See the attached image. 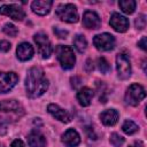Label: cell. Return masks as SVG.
Masks as SVG:
<instances>
[{
	"label": "cell",
	"mask_w": 147,
	"mask_h": 147,
	"mask_svg": "<svg viewBox=\"0 0 147 147\" xmlns=\"http://www.w3.org/2000/svg\"><path fill=\"white\" fill-rule=\"evenodd\" d=\"M48 88V79L45 72L39 67H32L28 70L25 77V90L29 98H38L42 95Z\"/></svg>",
	"instance_id": "cell-1"
},
{
	"label": "cell",
	"mask_w": 147,
	"mask_h": 147,
	"mask_svg": "<svg viewBox=\"0 0 147 147\" xmlns=\"http://www.w3.org/2000/svg\"><path fill=\"white\" fill-rule=\"evenodd\" d=\"M24 109L16 100H5L0 102V124L6 122H15L23 116Z\"/></svg>",
	"instance_id": "cell-2"
},
{
	"label": "cell",
	"mask_w": 147,
	"mask_h": 147,
	"mask_svg": "<svg viewBox=\"0 0 147 147\" xmlns=\"http://www.w3.org/2000/svg\"><path fill=\"white\" fill-rule=\"evenodd\" d=\"M56 56L57 60L61 64V67L64 70L72 69L75 63H76V56L74 53V49L70 46H64V45H59L56 47Z\"/></svg>",
	"instance_id": "cell-3"
},
{
	"label": "cell",
	"mask_w": 147,
	"mask_h": 147,
	"mask_svg": "<svg viewBox=\"0 0 147 147\" xmlns=\"http://www.w3.org/2000/svg\"><path fill=\"white\" fill-rule=\"evenodd\" d=\"M55 14L61 21H64L67 23H76L78 21L77 7L72 3H64L57 6Z\"/></svg>",
	"instance_id": "cell-4"
},
{
	"label": "cell",
	"mask_w": 147,
	"mask_h": 147,
	"mask_svg": "<svg viewBox=\"0 0 147 147\" xmlns=\"http://www.w3.org/2000/svg\"><path fill=\"white\" fill-rule=\"evenodd\" d=\"M146 96V91L140 84H132L129 86L125 93V101L131 106H138V103Z\"/></svg>",
	"instance_id": "cell-5"
},
{
	"label": "cell",
	"mask_w": 147,
	"mask_h": 147,
	"mask_svg": "<svg viewBox=\"0 0 147 147\" xmlns=\"http://www.w3.org/2000/svg\"><path fill=\"white\" fill-rule=\"evenodd\" d=\"M33 40L38 47V53L42 59H48L53 52L51 41L48 39V37L44 33V32H38L34 34Z\"/></svg>",
	"instance_id": "cell-6"
},
{
	"label": "cell",
	"mask_w": 147,
	"mask_h": 147,
	"mask_svg": "<svg viewBox=\"0 0 147 147\" xmlns=\"http://www.w3.org/2000/svg\"><path fill=\"white\" fill-rule=\"evenodd\" d=\"M93 44L95 46V48L98 51L101 52H107L114 48L115 46V38L113 34L110 33H101V34H96L93 38Z\"/></svg>",
	"instance_id": "cell-7"
},
{
	"label": "cell",
	"mask_w": 147,
	"mask_h": 147,
	"mask_svg": "<svg viewBox=\"0 0 147 147\" xmlns=\"http://www.w3.org/2000/svg\"><path fill=\"white\" fill-rule=\"evenodd\" d=\"M116 69L117 76L121 79H127L131 76V62L125 54L121 53L116 56Z\"/></svg>",
	"instance_id": "cell-8"
},
{
	"label": "cell",
	"mask_w": 147,
	"mask_h": 147,
	"mask_svg": "<svg viewBox=\"0 0 147 147\" xmlns=\"http://www.w3.org/2000/svg\"><path fill=\"white\" fill-rule=\"evenodd\" d=\"M0 14L9 16L10 18H13L15 21H22L25 17V11L23 10V8L18 5H15V3L1 6L0 7Z\"/></svg>",
	"instance_id": "cell-9"
},
{
	"label": "cell",
	"mask_w": 147,
	"mask_h": 147,
	"mask_svg": "<svg viewBox=\"0 0 147 147\" xmlns=\"http://www.w3.org/2000/svg\"><path fill=\"white\" fill-rule=\"evenodd\" d=\"M18 82V76L10 71V72H0V93L9 92Z\"/></svg>",
	"instance_id": "cell-10"
},
{
	"label": "cell",
	"mask_w": 147,
	"mask_h": 147,
	"mask_svg": "<svg viewBox=\"0 0 147 147\" xmlns=\"http://www.w3.org/2000/svg\"><path fill=\"white\" fill-rule=\"evenodd\" d=\"M109 24L117 32H125L129 29V20L118 13L111 14L110 20H109Z\"/></svg>",
	"instance_id": "cell-11"
},
{
	"label": "cell",
	"mask_w": 147,
	"mask_h": 147,
	"mask_svg": "<svg viewBox=\"0 0 147 147\" xmlns=\"http://www.w3.org/2000/svg\"><path fill=\"white\" fill-rule=\"evenodd\" d=\"M83 25L87 29H99L101 25V18L95 11L86 10L83 15Z\"/></svg>",
	"instance_id": "cell-12"
},
{
	"label": "cell",
	"mask_w": 147,
	"mask_h": 147,
	"mask_svg": "<svg viewBox=\"0 0 147 147\" xmlns=\"http://www.w3.org/2000/svg\"><path fill=\"white\" fill-rule=\"evenodd\" d=\"M47 111H48L53 117H55L56 119H59V121H61V122H63V123H69L70 119H71L69 113H68L67 110L62 109L60 106H57V105H55V103H49V105L47 106Z\"/></svg>",
	"instance_id": "cell-13"
},
{
	"label": "cell",
	"mask_w": 147,
	"mask_h": 147,
	"mask_svg": "<svg viewBox=\"0 0 147 147\" xmlns=\"http://www.w3.org/2000/svg\"><path fill=\"white\" fill-rule=\"evenodd\" d=\"M62 142L65 147H76L80 142V136L75 129H68L62 134Z\"/></svg>",
	"instance_id": "cell-14"
},
{
	"label": "cell",
	"mask_w": 147,
	"mask_h": 147,
	"mask_svg": "<svg viewBox=\"0 0 147 147\" xmlns=\"http://www.w3.org/2000/svg\"><path fill=\"white\" fill-rule=\"evenodd\" d=\"M53 2L51 0H36L31 3V9L34 14L44 16L49 13Z\"/></svg>",
	"instance_id": "cell-15"
},
{
	"label": "cell",
	"mask_w": 147,
	"mask_h": 147,
	"mask_svg": "<svg viewBox=\"0 0 147 147\" xmlns=\"http://www.w3.org/2000/svg\"><path fill=\"white\" fill-rule=\"evenodd\" d=\"M33 54H34L33 47L29 42H21L17 46L16 55H17V59L18 60H21V61H28V60H30L33 56Z\"/></svg>",
	"instance_id": "cell-16"
},
{
	"label": "cell",
	"mask_w": 147,
	"mask_h": 147,
	"mask_svg": "<svg viewBox=\"0 0 147 147\" xmlns=\"http://www.w3.org/2000/svg\"><path fill=\"white\" fill-rule=\"evenodd\" d=\"M119 114L115 109H106L100 114V119L106 126H113L117 123Z\"/></svg>",
	"instance_id": "cell-17"
},
{
	"label": "cell",
	"mask_w": 147,
	"mask_h": 147,
	"mask_svg": "<svg viewBox=\"0 0 147 147\" xmlns=\"http://www.w3.org/2000/svg\"><path fill=\"white\" fill-rule=\"evenodd\" d=\"M93 90L87 87V86H84L82 88H79V91L77 92V100L79 102L80 106L83 107H87L91 105V101H92V98H93Z\"/></svg>",
	"instance_id": "cell-18"
},
{
	"label": "cell",
	"mask_w": 147,
	"mask_h": 147,
	"mask_svg": "<svg viewBox=\"0 0 147 147\" xmlns=\"http://www.w3.org/2000/svg\"><path fill=\"white\" fill-rule=\"evenodd\" d=\"M28 144L30 147H45L46 146V138L38 131H32L28 136Z\"/></svg>",
	"instance_id": "cell-19"
},
{
	"label": "cell",
	"mask_w": 147,
	"mask_h": 147,
	"mask_svg": "<svg viewBox=\"0 0 147 147\" xmlns=\"http://www.w3.org/2000/svg\"><path fill=\"white\" fill-rule=\"evenodd\" d=\"M118 6L119 8L122 9L123 13L125 14H132L136 9V6H137V2L134 0H121L118 2Z\"/></svg>",
	"instance_id": "cell-20"
},
{
	"label": "cell",
	"mask_w": 147,
	"mask_h": 147,
	"mask_svg": "<svg viewBox=\"0 0 147 147\" xmlns=\"http://www.w3.org/2000/svg\"><path fill=\"white\" fill-rule=\"evenodd\" d=\"M74 45H75V48H76L79 53H83V52L86 49V46H87L86 38H85L83 34H77V36L74 38Z\"/></svg>",
	"instance_id": "cell-21"
},
{
	"label": "cell",
	"mask_w": 147,
	"mask_h": 147,
	"mask_svg": "<svg viewBox=\"0 0 147 147\" xmlns=\"http://www.w3.org/2000/svg\"><path fill=\"white\" fill-rule=\"evenodd\" d=\"M122 130L126 134H133L139 130V126L132 121H125L122 125Z\"/></svg>",
	"instance_id": "cell-22"
},
{
	"label": "cell",
	"mask_w": 147,
	"mask_h": 147,
	"mask_svg": "<svg viewBox=\"0 0 147 147\" xmlns=\"http://www.w3.org/2000/svg\"><path fill=\"white\" fill-rule=\"evenodd\" d=\"M2 30H3V32H5L6 34H8V36H10V37H16V34L18 33L17 28H16L13 23H6V24L3 25V28H2Z\"/></svg>",
	"instance_id": "cell-23"
},
{
	"label": "cell",
	"mask_w": 147,
	"mask_h": 147,
	"mask_svg": "<svg viewBox=\"0 0 147 147\" xmlns=\"http://www.w3.org/2000/svg\"><path fill=\"white\" fill-rule=\"evenodd\" d=\"M98 68L102 74H108L110 71V69H111L109 63L107 62V60L105 57H99L98 59Z\"/></svg>",
	"instance_id": "cell-24"
},
{
	"label": "cell",
	"mask_w": 147,
	"mask_h": 147,
	"mask_svg": "<svg viewBox=\"0 0 147 147\" xmlns=\"http://www.w3.org/2000/svg\"><path fill=\"white\" fill-rule=\"evenodd\" d=\"M109 140H110V144H111L114 147H121V146L124 144V138L121 137V136L117 134V133H111Z\"/></svg>",
	"instance_id": "cell-25"
},
{
	"label": "cell",
	"mask_w": 147,
	"mask_h": 147,
	"mask_svg": "<svg viewBox=\"0 0 147 147\" xmlns=\"http://www.w3.org/2000/svg\"><path fill=\"white\" fill-rule=\"evenodd\" d=\"M134 24H136V28H137L138 30H142V29L146 26V16H145L144 14L139 15V16L136 18Z\"/></svg>",
	"instance_id": "cell-26"
},
{
	"label": "cell",
	"mask_w": 147,
	"mask_h": 147,
	"mask_svg": "<svg viewBox=\"0 0 147 147\" xmlns=\"http://www.w3.org/2000/svg\"><path fill=\"white\" fill-rule=\"evenodd\" d=\"M10 49V42L7 40H0V51L8 52Z\"/></svg>",
	"instance_id": "cell-27"
},
{
	"label": "cell",
	"mask_w": 147,
	"mask_h": 147,
	"mask_svg": "<svg viewBox=\"0 0 147 147\" xmlns=\"http://www.w3.org/2000/svg\"><path fill=\"white\" fill-rule=\"evenodd\" d=\"M54 33H56L57 37H60V38H65V37L68 36V31H65V30H60L59 28H55V29H54Z\"/></svg>",
	"instance_id": "cell-28"
},
{
	"label": "cell",
	"mask_w": 147,
	"mask_h": 147,
	"mask_svg": "<svg viewBox=\"0 0 147 147\" xmlns=\"http://www.w3.org/2000/svg\"><path fill=\"white\" fill-rule=\"evenodd\" d=\"M10 147H25V145H24V142H23L21 139H15V140L11 142Z\"/></svg>",
	"instance_id": "cell-29"
},
{
	"label": "cell",
	"mask_w": 147,
	"mask_h": 147,
	"mask_svg": "<svg viewBox=\"0 0 147 147\" xmlns=\"http://www.w3.org/2000/svg\"><path fill=\"white\" fill-rule=\"evenodd\" d=\"M146 40H147V39H146V37H142V38H141V40L138 42V46H139L142 51H146V49H147V47H146Z\"/></svg>",
	"instance_id": "cell-30"
},
{
	"label": "cell",
	"mask_w": 147,
	"mask_h": 147,
	"mask_svg": "<svg viewBox=\"0 0 147 147\" xmlns=\"http://www.w3.org/2000/svg\"><path fill=\"white\" fill-rule=\"evenodd\" d=\"M86 70L87 71H92L93 70V63L91 60H87L86 61Z\"/></svg>",
	"instance_id": "cell-31"
},
{
	"label": "cell",
	"mask_w": 147,
	"mask_h": 147,
	"mask_svg": "<svg viewBox=\"0 0 147 147\" xmlns=\"http://www.w3.org/2000/svg\"><path fill=\"white\" fill-rule=\"evenodd\" d=\"M130 147H144V144L141 141H134Z\"/></svg>",
	"instance_id": "cell-32"
}]
</instances>
